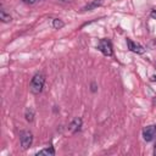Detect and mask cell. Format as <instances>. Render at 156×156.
Returning a JSON list of instances; mask_svg holds the SVG:
<instances>
[{"label":"cell","mask_w":156,"mask_h":156,"mask_svg":"<svg viewBox=\"0 0 156 156\" xmlns=\"http://www.w3.org/2000/svg\"><path fill=\"white\" fill-rule=\"evenodd\" d=\"M154 155L156 156V144H155V147H154Z\"/></svg>","instance_id":"cell-16"},{"label":"cell","mask_w":156,"mask_h":156,"mask_svg":"<svg viewBox=\"0 0 156 156\" xmlns=\"http://www.w3.org/2000/svg\"><path fill=\"white\" fill-rule=\"evenodd\" d=\"M154 44H155V46H156V40H155V41H154Z\"/></svg>","instance_id":"cell-18"},{"label":"cell","mask_w":156,"mask_h":156,"mask_svg":"<svg viewBox=\"0 0 156 156\" xmlns=\"http://www.w3.org/2000/svg\"><path fill=\"white\" fill-rule=\"evenodd\" d=\"M44 84H45V76L43 73H35L30 80V85H29L30 93L35 95L40 94L43 91Z\"/></svg>","instance_id":"cell-1"},{"label":"cell","mask_w":156,"mask_h":156,"mask_svg":"<svg viewBox=\"0 0 156 156\" xmlns=\"http://www.w3.org/2000/svg\"><path fill=\"white\" fill-rule=\"evenodd\" d=\"M20 141H21V146L23 150L28 149L33 143V134L29 130H22L20 134Z\"/></svg>","instance_id":"cell-3"},{"label":"cell","mask_w":156,"mask_h":156,"mask_svg":"<svg viewBox=\"0 0 156 156\" xmlns=\"http://www.w3.org/2000/svg\"><path fill=\"white\" fill-rule=\"evenodd\" d=\"M0 20L4 22V23H9L12 21V17L10 16V13H6L5 10H1L0 11Z\"/></svg>","instance_id":"cell-9"},{"label":"cell","mask_w":156,"mask_h":156,"mask_svg":"<svg viewBox=\"0 0 156 156\" xmlns=\"http://www.w3.org/2000/svg\"><path fill=\"white\" fill-rule=\"evenodd\" d=\"M150 80H151V82H156V76H152V77L150 78Z\"/></svg>","instance_id":"cell-15"},{"label":"cell","mask_w":156,"mask_h":156,"mask_svg":"<svg viewBox=\"0 0 156 156\" xmlns=\"http://www.w3.org/2000/svg\"><path fill=\"white\" fill-rule=\"evenodd\" d=\"M60 1H63V2H69V1H72V0H60Z\"/></svg>","instance_id":"cell-17"},{"label":"cell","mask_w":156,"mask_h":156,"mask_svg":"<svg viewBox=\"0 0 156 156\" xmlns=\"http://www.w3.org/2000/svg\"><path fill=\"white\" fill-rule=\"evenodd\" d=\"M24 4H27V5H34L38 0H22Z\"/></svg>","instance_id":"cell-12"},{"label":"cell","mask_w":156,"mask_h":156,"mask_svg":"<svg viewBox=\"0 0 156 156\" xmlns=\"http://www.w3.org/2000/svg\"><path fill=\"white\" fill-rule=\"evenodd\" d=\"M101 4H102V0H93V1H90L89 4H87V5L82 9V11H91V10L99 7Z\"/></svg>","instance_id":"cell-7"},{"label":"cell","mask_w":156,"mask_h":156,"mask_svg":"<svg viewBox=\"0 0 156 156\" xmlns=\"http://www.w3.org/2000/svg\"><path fill=\"white\" fill-rule=\"evenodd\" d=\"M143 138L145 141H151L156 138V126H147L143 129Z\"/></svg>","instance_id":"cell-4"},{"label":"cell","mask_w":156,"mask_h":156,"mask_svg":"<svg viewBox=\"0 0 156 156\" xmlns=\"http://www.w3.org/2000/svg\"><path fill=\"white\" fill-rule=\"evenodd\" d=\"M82 124H83L82 118H80V117H76V118H73L72 122L69 123L68 129H69L71 133H77V132H79V130L82 129Z\"/></svg>","instance_id":"cell-6"},{"label":"cell","mask_w":156,"mask_h":156,"mask_svg":"<svg viewBox=\"0 0 156 156\" xmlns=\"http://www.w3.org/2000/svg\"><path fill=\"white\" fill-rule=\"evenodd\" d=\"M98 49L105 55V56H112L113 55V48H112V44L108 39H100L99 41V45H98Z\"/></svg>","instance_id":"cell-2"},{"label":"cell","mask_w":156,"mask_h":156,"mask_svg":"<svg viewBox=\"0 0 156 156\" xmlns=\"http://www.w3.org/2000/svg\"><path fill=\"white\" fill-rule=\"evenodd\" d=\"M63 26H65V22L62 20H60V18H54L52 20V27L55 29H61Z\"/></svg>","instance_id":"cell-10"},{"label":"cell","mask_w":156,"mask_h":156,"mask_svg":"<svg viewBox=\"0 0 156 156\" xmlns=\"http://www.w3.org/2000/svg\"><path fill=\"white\" fill-rule=\"evenodd\" d=\"M37 155H46V156H54L55 155V149L52 146H48V147H44L41 150H39L37 152Z\"/></svg>","instance_id":"cell-8"},{"label":"cell","mask_w":156,"mask_h":156,"mask_svg":"<svg viewBox=\"0 0 156 156\" xmlns=\"http://www.w3.org/2000/svg\"><path fill=\"white\" fill-rule=\"evenodd\" d=\"M91 91H93V93L96 91V84H95V83H91Z\"/></svg>","instance_id":"cell-13"},{"label":"cell","mask_w":156,"mask_h":156,"mask_svg":"<svg viewBox=\"0 0 156 156\" xmlns=\"http://www.w3.org/2000/svg\"><path fill=\"white\" fill-rule=\"evenodd\" d=\"M127 45H128V49H129L132 52H135V54H138V55H141V54L145 52V49H144L140 44L134 43V41L130 40V39H127Z\"/></svg>","instance_id":"cell-5"},{"label":"cell","mask_w":156,"mask_h":156,"mask_svg":"<svg viewBox=\"0 0 156 156\" xmlns=\"http://www.w3.org/2000/svg\"><path fill=\"white\" fill-rule=\"evenodd\" d=\"M24 117H26V119L28 121V122H32L33 119H34V110L33 108H27L26 110V113H24Z\"/></svg>","instance_id":"cell-11"},{"label":"cell","mask_w":156,"mask_h":156,"mask_svg":"<svg viewBox=\"0 0 156 156\" xmlns=\"http://www.w3.org/2000/svg\"><path fill=\"white\" fill-rule=\"evenodd\" d=\"M151 17H152V18H156V10H154V11L151 12Z\"/></svg>","instance_id":"cell-14"}]
</instances>
